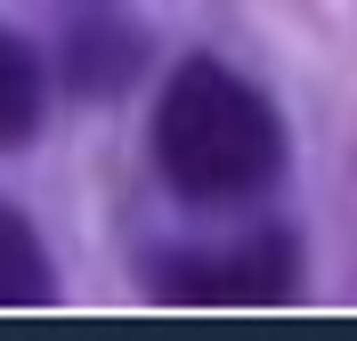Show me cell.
Wrapping results in <instances>:
<instances>
[{
    "label": "cell",
    "mask_w": 357,
    "mask_h": 341,
    "mask_svg": "<svg viewBox=\"0 0 357 341\" xmlns=\"http://www.w3.org/2000/svg\"><path fill=\"white\" fill-rule=\"evenodd\" d=\"M155 162L187 204H252L284 171V122L220 57H187L155 106Z\"/></svg>",
    "instance_id": "obj_1"
},
{
    "label": "cell",
    "mask_w": 357,
    "mask_h": 341,
    "mask_svg": "<svg viewBox=\"0 0 357 341\" xmlns=\"http://www.w3.org/2000/svg\"><path fill=\"white\" fill-rule=\"evenodd\" d=\"M162 301H284L292 293V244L260 236L236 252H187L155 276Z\"/></svg>",
    "instance_id": "obj_2"
},
{
    "label": "cell",
    "mask_w": 357,
    "mask_h": 341,
    "mask_svg": "<svg viewBox=\"0 0 357 341\" xmlns=\"http://www.w3.org/2000/svg\"><path fill=\"white\" fill-rule=\"evenodd\" d=\"M57 293V276H49V252L33 236L17 204H0V309H41Z\"/></svg>",
    "instance_id": "obj_3"
},
{
    "label": "cell",
    "mask_w": 357,
    "mask_h": 341,
    "mask_svg": "<svg viewBox=\"0 0 357 341\" xmlns=\"http://www.w3.org/2000/svg\"><path fill=\"white\" fill-rule=\"evenodd\" d=\"M33 130H41V66H33V49L0 24V146H24Z\"/></svg>",
    "instance_id": "obj_4"
}]
</instances>
